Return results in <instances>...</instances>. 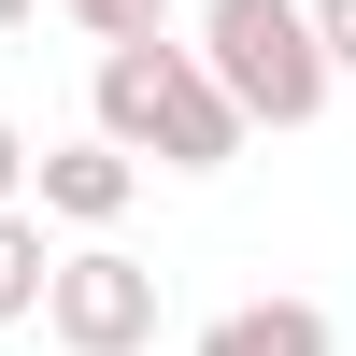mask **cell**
Masks as SVG:
<instances>
[{
	"label": "cell",
	"mask_w": 356,
	"mask_h": 356,
	"mask_svg": "<svg viewBox=\"0 0 356 356\" xmlns=\"http://www.w3.org/2000/svg\"><path fill=\"white\" fill-rule=\"evenodd\" d=\"M300 29H314V57H328V72H356V0H300Z\"/></svg>",
	"instance_id": "cell-8"
},
{
	"label": "cell",
	"mask_w": 356,
	"mask_h": 356,
	"mask_svg": "<svg viewBox=\"0 0 356 356\" xmlns=\"http://www.w3.org/2000/svg\"><path fill=\"white\" fill-rule=\"evenodd\" d=\"M29 15H43V0H0V29H29Z\"/></svg>",
	"instance_id": "cell-10"
},
{
	"label": "cell",
	"mask_w": 356,
	"mask_h": 356,
	"mask_svg": "<svg viewBox=\"0 0 356 356\" xmlns=\"http://www.w3.org/2000/svg\"><path fill=\"white\" fill-rule=\"evenodd\" d=\"M43 271H57V243H43V214H0V328H29V314H43Z\"/></svg>",
	"instance_id": "cell-6"
},
{
	"label": "cell",
	"mask_w": 356,
	"mask_h": 356,
	"mask_svg": "<svg viewBox=\"0 0 356 356\" xmlns=\"http://www.w3.org/2000/svg\"><path fill=\"white\" fill-rule=\"evenodd\" d=\"M129 200H143V157H114L100 129L57 143V157H29V214H43V228H86V243H100Z\"/></svg>",
	"instance_id": "cell-4"
},
{
	"label": "cell",
	"mask_w": 356,
	"mask_h": 356,
	"mask_svg": "<svg viewBox=\"0 0 356 356\" xmlns=\"http://www.w3.org/2000/svg\"><path fill=\"white\" fill-rule=\"evenodd\" d=\"M86 43H171V0H57Z\"/></svg>",
	"instance_id": "cell-7"
},
{
	"label": "cell",
	"mask_w": 356,
	"mask_h": 356,
	"mask_svg": "<svg viewBox=\"0 0 356 356\" xmlns=\"http://www.w3.org/2000/svg\"><path fill=\"white\" fill-rule=\"evenodd\" d=\"M186 356H328V314L314 300H228Z\"/></svg>",
	"instance_id": "cell-5"
},
{
	"label": "cell",
	"mask_w": 356,
	"mask_h": 356,
	"mask_svg": "<svg viewBox=\"0 0 356 356\" xmlns=\"http://www.w3.org/2000/svg\"><path fill=\"white\" fill-rule=\"evenodd\" d=\"M15 200H29V129L0 114V214H15Z\"/></svg>",
	"instance_id": "cell-9"
},
{
	"label": "cell",
	"mask_w": 356,
	"mask_h": 356,
	"mask_svg": "<svg viewBox=\"0 0 356 356\" xmlns=\"http://www.w3.org/2000/svg\"><path fill=\"white\" fill-rule=\"evenodd\" d=\"M200 72H214V100L243 114V129H314L328 114V57H314L300 0H200Z\"/></svg>",
	"instance_id": "cell-2"
},
{
	"label": "cell",
	"mask_w": 356,
	"mask_h": 356,
	"mask_svg": "<svg viewBox=\"0 0 356 356\" xmlns=\"http://www.w3.org/2000/svg\"><path fill=\"white\" fill-rule=\"evenodd\" d=\"M100 143L114 157H157V171H228L243 157V114L214 100V72H200V43H100Z\"/></svg>",
	"instance_id": "cell-1"
},
{
	"label": "cell",
	"mask_w": 356,
	"mask_h": 356,
	"mask_svg": "<svg viewBox=\"0 0 356 356\" xmlns=\"http://www.w3.org/2000/svg\"><path fill=\"white\" fill-rule=\"evenodd\" d=\"M43 328H57V356H143L157 342V271L114 243H72L43 271Z\"/></svg>",
	"instance_id": "cell-3"
}]
</instances>
